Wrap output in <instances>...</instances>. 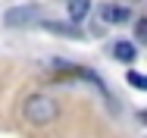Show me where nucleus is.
Here are the masks:
<instances>
[{
  "label": "nucleus",
  "instance_id": "1",
  "mask_svg": "<svg viewBox=\"0 0 147 138\" xmlns=\"http://www.w3.org/2000/svg\"><path fill=\"white\" fill-rule=\"evenodd\" d=\"M22 116L28 119L31 126H50V122L59 119V104H57L53 94L34 91V94H28V97L22 101Z\"/></svg>",
  "mask_w": 147,
  "mask_h": 138
},
{
  "label": "nucleus",
  "instance_id": "2",
  "mask_svg": "<svg viewBox=\"0 0 147 138\" xmlns=\"http://www.w3.org/2000/svg\"><path fill=\"white\" fill-rule=\"evenodd\" d=\"M3 22H6V25H13V28L31 25V22H38V6H13V10H6Z\"/></svg>",
  "mask_w": 147,
  "mask_h": 138
},
{
  "label": "nucleus",
  "instance_id": "3",
  "mask_svg": "<svg viewBox=\"0 0 147 138\" xmlns=\"http://www.w3.org/2000/svg\"><path fill=\"white\" fill-rule=\"evenodd\" d=\"M100 19L110 22V25H122V22L131 19V6H125V3H103L100 6Z\"/></svg>",
  "mask_w": 147,
  "mask_h": 138
},
{
  "label": "nucleus",
  "instance_id": "4",
  "mask_svg": "<svg viewBox=\"0 0 147 138\" xmlns=\"http://www.w3.org/2000/svg\"><path fill=\"white\" fill-rule=\"evenodd\" d=\"M44 28L53 31V35H59V38H82L78 28H75V25H66V22H44Z\"/></svg>",
  "mask_w": 147,
  "mask_h": 138
},
{
  "label": "nucleus",
  "instance_id": "5",
  "mask_svg": "<svg viewBox=\"0 0 147 138\" xmlns=\"http://www.w3.org/2000/svg\"><path fill=\"white\" fill-rule=\"evenodd\" d=\"M91 10V0H69V19L72 22H82Z\"/></svg>",
  "mask_w": 147,
  "mask_h": 138
},
{
  "label": "nucleus",
  "instance_id": "6",
  "mask_svg": "<svg viewBox=\"0 0 147 138\" xmlns=\"http://www.w3.org/2000/svg\"><path fill=\"white\" fill-rule=\"evenodd\" d=\"M113 56L122 60V63H131V60H135V44H131V41H119L116 47H113Z\"/></svg>",
  "mask_w": 147,
  "mask_h": 138
},
{
  "label": "nucleus",
  "instance_id": "7",
  "mask_svg": "<svg viewBox=\"0 0 147 138\" xmlns=\"http://www.w3.org/2000/svg\"><path fill=\"white\" fill-rule=\"evenodd\" d=\"M128 85L138 88V91H144V88H147V79L141 75V72H128Z\"/></svg>",
  "mask_w": 147,
  "mask_h": 138
},
{
  "label": "nucleus",
  "instance_id": "8",
  "mask_svg": "<svg viewBox=\"0 0 147 138\" xmlns=\"http://www.w3.org/2000/svg\"><path fill=\"white\" fill-rule=\"evenodd\" d=\"M135 38H138V41H144V38H147V22H144V19L135 22Z\"/></svg>",
  "mask_w": 147,
  "mask_h": 138
},
{
  "label": "nucleus",
  "instance_id": "9",
  "mask_svg": "<svg viewBox=\"0 0 147 138\" xmlns=\"http://www.w3.org/2000/svg\"><path fill=\"white\" fill-rule=\"evenodd\" d=\"M128 3H131V6H144V0H128ZM128 3H125V6H128Z\"/></svg>",
  "mask_w": 147,
  "mask_h": 138
}]
</instances>
